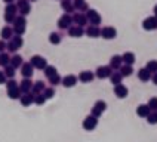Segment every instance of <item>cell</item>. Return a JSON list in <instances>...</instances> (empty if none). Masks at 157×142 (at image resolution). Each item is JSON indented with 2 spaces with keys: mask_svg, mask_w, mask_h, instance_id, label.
I'll list each match as a JSON object with an SVG mask.
<instances>
[{
  "mask_svg": "<svg viewBox=\"0 0 157 142\" xmlns=\"http://www.w3.org/2000/svg\"><path fill=\"white\" fill-rule=\"evenodd\" d=\"M87 18V22L89 25H95V27H99V24L102 22V17L96 12L95 9H87V12L85 13Z\"/></svg>",
  "mask_w": 157,
  "mask_h": 142,
  "instance_id": "1",
  "label": "cell"
},
{
  "mask_svg": "<svg viewBox=\"0 0 157 142\" xmlns=\"http://www.w3.org/2000/svg\"><path fill=\"white\" fill-rule=\"evenodd\" d=\"M30 64H31L33 68H37V70H44L48 67V61L42 55H33L31 59H30Z\"/></svg>",
  "mask_w": 157,
  "mask_h": 142,
  "instance_id": "2",
  "label": "cell"
},
{
  "mask_svg": "<svg viewBox=\"0 0 157 142\" xmlns=\"http://www.w3.org/2000/svg\"><path fill=\"white\" fill-rule=\"evenodd\" d=\"M105 110H107V102L102 101V99H99V101H96L94 106H92V111H90V115H94V117H101L102 113H104Z\"/></svg>",
  "mask_w": 157,
  "mask_h": 142,
  "instance_id": "3",
  "label": "cell"
},
{
  "mask_svg": "<svg viewBox=\"0 0 157 142\" xmlns=\"http://www.w3.org/2000/svg\"><path fill=\"white\" fill-rule=\"evenodd\" d=\"M17 8H18V12H19L21 17H27V15L31 12V5H30L28 0H18Z\"/></svg>",
  "mask_w": 157,
  "mask_h": 142,
  "instance_id": "4",
  "label": "cell"
},
{
  "mask_svg": "<svg viewBox=\"0 0 157 142\" xmlns=\"http://www.w3.org/2000/svg\"><path fill=\"white\" fill-rule=\"evenodd\" d=\"M111 73H113V70H111L108 65H101V67H98V68H96L95 77H98V79H101V80L110 79Z\"/></svg>",
  "mask_w": 157,
  "mask_h": 142,
  "instance_id": "5",
  "label": "cell"
},
{
  "mask_svg": "<svg viewBox=\"0 0 157 142\" xmlns=\"http://www.w3.org/2000/svg\"><path fill=\"white\" fill-rule=\"evenodd\" d=\"M96 126H98V118L94 115H87L86 118L83 120V129L90 132V130H95Z\"/></svg>",
  "mask_w": 157,
  "mask_h": 142,
  "instance_id": "6",
  "label": "cell"
},
{
  "mask_svg": "<svg viewBox=\"0 0 157 142\" xmlns=\"http://www.w3.org/2000/svg\"><path fill=\"white\" fill-rule=\"evenodd\" d=\"M101 37L105 39V40H113V39L117 37V30H116L114 27H110V25L104 27V28L101 30Z\"/></svg>",
  "mask_w": 157,
  "mask_h": 142,
  "instance_id": "7",
  "label": "cell"
},
{
  "mask_svg": "<svg viewBox=\"0 0 157 142\" xmlns=\"http://www.w3.org/2000/svg\"><path fill=\"white\" fill-rule=\"evenodd\" d=\"M142 28L145 31H153L157 30V18L156 17H147L142 21Z\"/></svg>",
  "mask_w": 157,
  "mask_h": 142,
  "instance_id": "8",
  "label": "cell"
},
{
  "mask_svg": "<svg viewBox=\"0 0 157 142\" xmlns=\"http://www.w3.org/2000/svg\"><path fill=\"white\" fill-rule=\"evenodd\" d=\"M71 24H73V18H71V15H68V13H64V15L58 19V27H59L61 30H68L71 27Z\"/></svg>",
  "mask_w": 157,
  "mask_h": 142,
  "instance_id": "9",
  "label": "cell"
},
{
  "mask_svg": "<svg viewBox=\"0 0 157 142\" xmlns=\"http://www.w3.org/2000/svg\"><path fill=\"white\" fill-rule=\"evenodd\" d=\"M114 95L119 98V99H124V98L129 95V89L126 88L124 84H117V86H114Z\"/></svg>",
  "mask_w": 157,
  "mask_h": 142,
  "instance_id": "10",
  "label": "cell"
},
{
  "mask_svg": "<svg viewBox=\"0 0 157 142\" xmlns=\"http://www.w3.org/2000/svg\"><path fill=\"white\" fill-rule=\"evenodd\" d=\"M61 84L64 86V88H74V86L77 84V76H74V74H68V76L62 77Z\"/></svg>",
  "mask_w": 157,
  "mask_h": 142,
  "instance_id": "11",
  "label": "cell"
},
{
  "mask_svg": "<svg viewBox=\"0 0 157 142\" xmlns=\"http://www.w3.org/2000/svg\"><path fill=\"white\" fill-rule=\"evenodd\" d=\"M73 24H76L77 27H85L87 24V18L85 13H80V12H76L73 15Z\"/></svg>",
  "mask_w": 157,
  "mask_h": 142,
  "instance_id": "12",
  "label": "cell"
},
{
  "mask_svg": "<svg viewBox=\"0 0 157 142\" xmlns=\"http://www.w3.org/2000/svg\"><path fill=\"white\" fill-rule=\"evenodd\" d=\"M33 73H34V68L31 67L30 62H24L21 65V74H22L24 79H31L33 77Z\"/></svg>",
  "mask_w": 157,
  "mask_h": 142,
  "instance_id": "13",
  "label": "cell"
},
{
  "mask_svg": "<svg viewBox=\"0 0 157 142\" xmlns=\"http://www.w3.org/2000/svg\"><path fill=\"white\" fill-rule=\"evenodd\" d=\"M31 86H33L31 79H22V81L18 84V88H19L22 95H24V93H30V92H31Z\"/></svg>",
  "mask_w": 157,
  "mask_h": 142,
  "instance_id": "14",
  "label": "cell"
},
{
  "mask_svg": "<svg viewBox=\"0 0 157 142\" xmlns=\"http://www.w3.org/2000/svg\"><path fill=\"white\" fill-rule=\"evenodd\" d=\"M94 79H95V74H94L92 71H87V70L82 71L77 77V80H80L82 83H90Z\"/></svg>",
  "mask_w": 157,
  "mask_h": 142,
  "instance_id": "15",
  "label": "cell"
},
{
  "mask_svg": "<svg viewBox=\"0 0 157 142\" xmlns=\"http://www.w3.org/2000/svg\"><path fill=\"white\" fill-rule=\"evenodd\" d=\"M122 56L120 55H114V56H111V59H110V68L113 71H119V68L122 67Z\"/></svg>",
  "mask_w": 157,
  "mask_h": 142,
  "instance_id": "16",
  "label": "cell"
},
{
  "mask_svg": "<svg viewBox=\"0 0 157 142\" xmlns=\"http://www.w3.org/2000/svg\"><path fill=\"white\" fill-rule=\"evenodd\" d=\"M0 36H2V40H10L12 37H13V28L10 25H5L2 28V31H0Z\"/></svg>",
  "mask_w": 157,
  "mask_h": 142,
  "instance_id": "17",
  "label": "cell"
},
{
  "mask_svg": "<svg viewBox=\"0 0 157 142\" xmlns=\"http://www.w3.org/2000/svg\"><path fill=\"white\" fill-rule=\"evenodd\" d=\"M85 34V28L83 27H77V25H71L68 28V36L70 37H82Z\"/></svg>",
  "mask_w": 157,
  "mask_h": 142,
  "instance_id": "18",
  "label": "cell"
},
{
  "mask_svg": "<svg viewBox=\"0 0 157 142\" xmlns=\"http://www.w3.org/2000/svg\"><path fill=\"white\" fill-rule=\"evenodd\" d=\"M73 6H74V10H78L80 13L87 12V9H89L86 0H74V2H73Z\"/></svg>",
  "mask_w": 157,
  "mask_h": 142,
  "instance_id": "19",
  "label": "cell"
},
{
  "mask_svg": "<svg viewBox=\"0 0 157 142\" xmlns=\"http://www.w3.org/2000/svg\"><path fill=\"white\" fill-rule=\"evenodd\" d=\"M44 89H46V86H44L43 81H42V80H37V81H34V83H33V86H31V93H33V95L43 93Z\"/></svg>",
  "mask_w": 157,
  "mask_h": 142,
  "instance_id": "20",
  "label": "cell"
},
{
  "mask_svg": "<svg viewBox=\"0 0 157 142\" xmlns=\"http://www.w3.org/2000/svg\"><path fill=\"white\" fill-rule=\"evenodd\" d=\"M85 33H86L89 37L96 39V37H101V28H99V27H95V25H89L86 30H85Z\"/></svg>",
  "mask_w": 157,
  "mask_h": 142,
  "instance_id": "21",
  "label": "cell"
},
{
  "mask_svg": "<svg viewBox=\"0 0 157 142\" xmlns=\"http://www.w3.org/2000/svg\"><path fill=\"white\" fill-rule=\"evenodd\" d=\"M19 101H21V104L24 106H30L31 104H34V95L31 92L30 93H24V95H21Z\"/></svg>",
  "mask_w": 157,
  "mask_h": 142,
  "instance_id": "22",
  "label": "cell"
},
{
  "mask_svg": "<svg viewBox=\"0 0 157 142\" xmlns=\"http://www.w3.org/2000/svg\"><path fill=\"white\" fill-rule=\"evenodd\" d=\"M136 61L135 53L133 52H124L122 55V62H124V65H133Z\"/></svg>",
  "mask_w": 157,
  "mask_h": 142,
  "instance_id": "23",
  "label": "cell"
},
{
  "mask_svg": "<svg viewBox=\"0 0 157 142\" xmlns=\"http://www.w3.org/2000/svg\"><path fill=\"white\" fill-rule=\"evenodd\" d=\"M22 64H24V61H22V56H21V55H17V53H15L13 56H10L9 65H10V67H13L15 70H17V68H21V65H22Z\"/></svg>",
  "mask_w": 157,
  "mask_h": 142,
  "instance_id": "24",
  "label": "cell"
},
{
  "mask_svg": "<svg viewBox=\"0 0 157 142\" xmlns=\"http://www.w3.org/2000/svg\"><path fill=\"white\" fill-rule=\"evenodd\" d=\"M150 113H151V110L148 108V105H147V104H141V105L136 106V114L140 115V117L147 118V117L150 115Z\"/></svg>",
  "mask_w": 157,
  "mask_h": 142,
  "instance_id": "25",
  "label": "cell"
},
{
  "mask_svg": "<svg viewBox=\"0 0 157 142\" xmlns=\"http://www.w3.org/2000/svg\"><path fill=\"white\" fill-rule=\"evenodd\" d=\"M151 76H153V74H151L145 67H144V68H141V70H138V79H140L141 81H150Z\"/></svg>",
  "mask_w": 157,
  "mask_h": 142,
  "instance_id": "26",
  "label": "cell"
},
{
  "mask_svg": "<svg viewBox=\"0 0 157 142\" xmlns=\"http://www.w3.org/2000/svg\"><path fill=\"white\" fill-rule=\"evenodd\" d=\"M119 73L122 74V77H131L133 74V68H132V65H122L119 68Z\"/></svg>",
  "mask_w": 157,
  "mask_h": 142,
  "instance_id": "27",
  "label": "cell"
},
{
  "mask_svg": "<svg viewBox=\"0 0 157 142\" xmlns=\"http://www.w3.org/2000/svg\"><path fill=\"white\" fill-rule=\"evenodd\" d=\"M122 80H123V77H122V74H120L119 71H113V73H111V76H110V81L113 83V86L120 84V83H122Z\"/></svg>",
  "mask_w": 157,
  "mask_h": 142,
  "instance_id": "28",
  "label": "cell"
},
{
  "mask_svg": "<svg viewBox=\"0 0 157 142\" xmlns=\"http://www.w3.org/2000/svg\"><path fill=\"white\" fill-rule=\"evenodd\" d=\"M25 25H27L25 17L17 15V17H15V21H13V27H15V28H25Z\"/></svg>",
  "mask_w": 157,
  "mask_h": 142,
  "instance_id": "29",
  "label": "cell"
},
{
  "mask_svg": "<svg viewBox=\"0 0 157 142\" xmlns=\"http://www.w3.org/2000/svg\"><path fill=\"white\" fill-rule=\"evenodd\" d=\"M61 8L65 10V13L70 15L71 12H74V6L71 3V0H61Z\"/></svg>",
  "mask_w": 157,
  "mask_h": 142,
  "instance_id": "30",
  "label": "cell"
},
{
  "mask_svg": "<svg viewBox=\"0 0 157 142\" xmlns=\"http://www.w3.org/2000/svg\"><path fill=\"white\" fill-rule=\"evenodd\" d=\"M3 73H5V76H6V79H13L15 77V68L13 67H10V65H6V67H3Z\"/></svg>",
  "mask_w": 157,
  "mask_h": 142,
  "instance_id": "31",
  "label": "cell"
},
{
  "mask_svg": "<svg viewBox=\"0 0 157 142\" xmlns=\"http://www.w3.org/2000/svg\"><path fill=\"white\" fill-rule=\"evenodd\" d=\"M21 90H19V88H13V89H9L8 90V96L10 98V99H19L21 98Z\"/></svg>",
  "mask_w": 157,
  "mask_h": 142,
  "instance_id": "32",
  "label": "cell"
},
{
  "mask_svg": "<svg viewBox=\"0 0 157 142\" xmlns=\"http://www.w3.org/2000/svg\"><path fill=\"white\" fill-rule=\"evenodd\" d=\"M61 34H59V33H55V31H53V33H51V34H49V43H52V44H59L61 43Z\"/></svg>",
  "mask_w": 157,
  "mask_h": 142,
  "instance_id": "33",
  "label": "cell"
},
{
  "mask_svg": "<svg viewBox=\"0 0 157 142\" xmlns=\"http://www.w3.org/2000/svg\"><path fill=\"white\" fill-rule=\"evenodd\" d=\"M49 83H51V86H52V88H55V86H58V84H61V81H62V77L61 76H59V74H58V73H56V74H55V76H52V77H49Z\"/></svg>",
  "mask_w": 157,
  "mask_h": 142,
  "instance_id": "34",
  "label": "cell"
},
{
  "mask_svg": "<svg viewBox=\"0 0 157 142\" xmlns=\"http://www.w3.org/2000/svg\"><path fill=\"white\" fill-rule=\"evenodd\" d=\"M9 61H10V55L8 52L0 53V67H6L9 65Z\"/></svg>",
  "mask_w": 157,
  "mask_h": 142,
  "instance_id": "35",
  "label": "cell"
},
{
  "mask_svg": "<svg viewBox=\"0 0 157 142\" xmlns=\"http://www.w3.org/2000/svg\"><path fill=\"white\" fill-rule=\"evenodd\" d=\"M145 68L151 73V74H156L157 73V61L156 59H151V61L147 62V65H145Z\"/></svg>",
  "mask_w": 157,
  "mask_h": 142,
  "instance_id": "36",
  "label": "cell"
},
{
  "mask_svg": "<svg viewBox=\"0 0 157 142\" xmlns=\"http://www.w3.org/2000/svg\"><path fill=\"white\" fill-rule=\"evenodd\" d=\"M43 73H44V76H46V77L49 79V77H52V76H55V74H56L58 71H56V68H55L53 65H48V67H46V68L43 70Z\"/></svg>",
  "mask_w": 157,
  "mask_h": 142,
  "instance_id": "37",
  "label": "cell"
},
{
  "mask_svg": "<svg viewBox=\"0 0 157 142\" xmlns=\"http://www.w3.org/2000/svg\"><path fill=\"white\" fill-rule=\"evenodd\" d=\"M18 12V8L15 3H9L6 5V8H5V13H12V15H17Z\"/></svg>",
  "mask_w": 157,
  "mask_h": 142,
  "instance_id": "38",
  "label": "cell"
},
{
  "mask_svg": "<svg viewBox=\"0 0 157 142\" xmlns=\"http://www.w3.org/2000/svg\"><path fill=\"white\" fill-rule=\"evenodd\" d=\"M43 96L46 98V101H48V99H52V98L55 96V89H53L52 86H51V88H46L43 90Z\"/></svg>",
  "mask_w": 157,
  "mask_h": 142,
  "instance_id": "39",
  "label": "cell"
},
{
  "mask_svg": "<svg viewBox=\"0 0 157 142\" xmlns=\"http://www.w3.org/2000/svg\"><path fill=\"white\" fill-rule=\"evenodd\" d=\"M10 40L15 43V46H17L18 49H19V47H22V44H24V40H22V37H21V36H13Z\"/></svg>",
  "mask_w": 157,
  "mask_h": 142,
  "instance_id": "40",
  "label": "cell"
},
{
  "mask_svg": "<svg viewBox=\"0 0 157 142\" xmlns=\"http://www.w3.org/2000/svg\"><path fill=\"white\" fill-rule=\"evenodd\" d=\"M6 50H8L9 53H17L18 47H17V46H15V43H13L12 40H9L8 43H6Z\"/></svg>",
  "mask_w": 157,
  "mask_h": 142,
  "instance_id": "41",
  "label": "cell"
},
{
  "mask_svg": "<svg viewBox=\"0 0 157 142\" xmlns=\"http://www.w3.org/2000/svg\"><path fill=\"white\" fill-rule=\"evenodd\" d=\"M44 102H46V98L43 96V93L34 95V104H37V105H43Z\"/></svg>",
  "mask_w": 157,
  "mask_h": 142,
  "instance_id": "42",
  "label": "cell"
},
{
  "mask_svg": "<svg viewBox=\"0 0 157 142\" xmlns=\"http://www.w3.org/2000/svg\"><path fill=\"white\" fill-rule=\"evenodd\" d=\"M148 108L150 110H153V111H157V98H150V101H148Z\"/></svg>",
  "mask_w": 157,
  "mask_h": 142,
  "instance_id": "43",
  "label": "cell"
},
{
  "mask_svg": "<svg viewBox=\"0 0 157 142\" xmlns=\"http://www.w3.org/2000/svg\"><path fill=\"white\" fill-rule=\"evenodd\" d=\"M5 84H6V89H13V88H18V81L15 79H9L8 81H6V83H5Z\"/></svg>",
  "mask_w": 157,
  "mask_h": 142,
  "instance_id": "44",
  "label": "cell"
},
{
  "mask_svg": "<svg viewBox=\"0 0 157 142\" xmlns=\"http://www.w3.org/2000/svg\"><path fill=\"white\" fill-rule=\"evenodd\" d=\"M148 124H157V113H150V115L147 117Z\"/></svg>",
  "mask_w": 157,
  "mask_h": 142,
  "instance_id": "45",
  "label": "cell"
},
{
  "mask_svg": "<svg viewBox=\"0 0 157 142\" xmlns=\"http://www.w3.org/2000/svg\"><path fill=\"white\" fill-rule=\"evenodd\" d=\"M15 17L17 15H12V13H5V21L8 22V24H13V21H15Z\"/></svg>",
  "mask_w": 157,
  "mask_h": 142,
  "instance_id": "46",
  "label": "cell"
},
{
  "mask_svg": "<svg viewBox=\"0 0 157 142\" xmlns=\"http://www.w3.org/2000/svg\"><path fill=\"white\" fill-rule=\"evenodd\" d=\"M6 81H8V79H6L5 73H3V71H0V84H5Z\"/></svg>",
  "mask_w": 157,
  "mask_h": 142,
  "instance_id": "47",
  "label": "cell"
},
{
  "mask_svg": "<svg viewBox=\"0 0 157 142\" xmlns=\"http://www.w3.org/2000/svg\"><path fill=\"white\" fill-rule=\"evenodd\" d=\"M6 50V42L5 40H0V53H3Z\"/></svg>",
  "mask_w": 157,
  "mask_h": 142,
  "instance_id": "48",
  "label": "cell"
},
{
  "mask_svg": "<svg viewBox=\"0 0 157 142\" xmlns=\"http://www.w3.org/2000/svg\"><path fill=\"white\" fill-rule=\"evenodd\" d=\"M151 80H153V83H154V84L157 86V73H156V74H153V76H151Z\"/></svg>",
  "mask_w": 157,
  "mask_h": 142,
  "instance_id": "49",
  "label": "cell"
},
{
  "mask_svg": "<svg viewBox=\"0 0 157 142\" xmlns=\"http://www.w3.org/2000/svg\"><path fill=\"white\" fill-rule=\"evenodd\" d=\"M153 12H154V17L157 18V5L154 6V8H153Z\"/></svg>",
  "mask_w": 157,
  "mask_h": 142,
  "instance_id": "50",
  "label": "cell"
},
{
  "mask_svg": "<svg viewBox=\"0 0 157 142\" xmlns=\"http://www.w3.org/2000/svg\"><path fill=\"white\" fill-rule=\"evenodd\" d=\"M3 2H5L6 5H9V3H13V0H3Z\"/></svg>",
  "mask_w": 157,
  "mask_h": 142,
  "instance_id": "51",
  "label": "cell"
},
{
  "mask_svg": "<svg viewBox=\"0 0 157 142\" xmlns=\"http://www.w3.org/2000/svg\"><path fill=\"white\" fill-rule=\"evenodd\" d=\"M28 2H36V0H28Z\"/></svg>",
  "mask_w": 157,
  "mask_h": 142,
  "instance_id": "52",
  "label": "cell"
}]
</instances>
